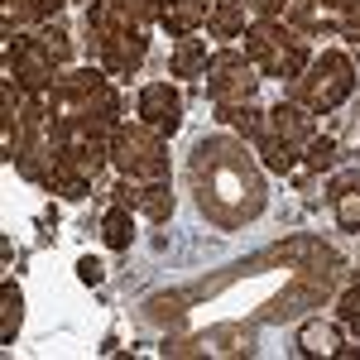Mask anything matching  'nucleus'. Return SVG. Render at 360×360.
<instances>
[{
	"instance_id": "obj_1",
	"label": "nucleus",
	"mask_w": 360,
	"mask_h": 360,
	"mask_svg": "<svg viewBox=\"0 0 360 360\" xmlns=\"http://www.w3.org/2000/svg\"><path fill=\"white\" fill-rule=\"evenodd\" d=\"M193 193L202 217L221 231H240L264 212V164L250 154L240 139L231 135H207L193 149Z\"/></svg>"
},
{
	"instance_id": "obj_2",
	"label": "nucleus",
	"mask_w": 360,
	"mask_h": 360,
	"mask_svg": "<svg viewBox=\"0 0 360 360\" xmlns=\"http://www.w3.org/2000/svg\"><path fill=\"white\" fill-rule=\"evenodd\" d=\"M53 120H101V125H120V91L106 68H72L58 72L53 91L44 96Z\"/></svg>"
},
{
	"instance_id": "obj_3",
	"label": "nucleus",
	"mask_w": 360,
	"mask_h": 360,
	"mask_svg": "<svg viewBox=\"0 0 360 360\" xmlns=\"http://www.w3.org/2000/svg\"><path fill=\"white\" fill-rule=\"evenodd\" d=\"M245 39V58L259 68V77H278V82H293L312 58V39L298 34L283 20H250Z\"/></svg>"
},
{
	"instance_id": "obj_4",
	"label": "nucleus",
	"mask_w": 360,
	"mask_h": 360,
	"mask_svg": "<svg viewBox=\"0 0 360 360\" xmlns=\"http://www.w3.org/2000/svg\"><path fill=\"white\" fill-rule=\"evenodd\" d=\"M356 91V63L341 49H322L307 58V68L288 82V101H298L312 115H332L346 96Z\"/></svg>"
},
{
	"instance_id": "obj_5",
	"label": "nucleus",
	"mask_w": 360,
	"mask_h": 360,
	"mask_svg": "<svg viewBox=\"0 0 360 360\" xmlns=\"http://www.w3.org/2000/svg\"><path fill=\"white\" fill-rule=\"evenodd\" d=\"M86 49L96 58V68H106L115 82H125V77H135L139 68H144V53H149V39H144V29H120L91 0L86 5Z\"/></svg>"
},
{
	"instance_id": "obj_6",
	"label": "nucleus",
	"mask_w": 360,
	"mask_h": 360,
	"mask_svg": "<svg viewBox=\"0 0 360 360\" xmlns=\"http://www.w3.org/2000/svg\"><path fill=\"white\" fill-rule=\"evenodd\" d=\"M111 164L120 168V178L154 183V178H168V144L144 120H120L111 130Z\"/></svg>"
},
{
	"instance_id": "obj_7",
	"label": "nucleus",
	"mask_w": 360,
	"mask_h": 360,
	"mask_svg": "<svg viewBox=\"0 0 360 360\" xmlns=\"http://www.w3.org/2000/svg\"><path fill=\"white\" fill-rule=\"evenodd\" d=\"M5 77H15L29 96H49L58 82V58L49 53V44L39 34L5 29Z\"/></svg>"
},
{
	"instance_id": "obj_8",
	"label": "nucleus",
	"mask_w": 360,
	"mask_h": 360,
	"mask_svg": "<svg viewBox=\"0 0 360 360\" xmlns=\"http://www.w3.org/2000/svg\"><path fill=\"white\" fill-rule=\"evenodd\" d=\"M202 77H207V96H212V106L255 101V91H259V68H255L240 49H217Z\"/></svg>"
},
{
	"instance_id": "obj_9",
	"label": "nucleus",
	"mask_w": 360,
	"mask_h": 360,
	"mask_svg": "<svg viewBox=\"0 0 360 360\" xmlns=\"http://www.w3.org/2000/svg\"><path fill=\"white\" fill-rule=\"evenodd\" d=\"M135 115L149 125V130H159L164 139H173L178 130H183V91L168 82H149L139 86L135 96Z\"/></svg>"
},
{
	"instance_id": "obj_10",
	"label": "nucleus",
	"mask_w": 360,
	"mask_h": 360,
	"mask_svg": "<svg viewBox=\"0 0 360 360\" xmlns=\"http://www.w3.org/2000/svg\"><path fill=\"white\" fill-rule=\"evenodd\" d=\"M111 197L120 207L139 212L144 221H168V217H173V188H168V178H154V183H144V178H120Z\"/></svg>"
},
{
	"instance_id": "obj_11",
	"label": "nucleus",
	"mask_w": 360,
	"mask_h": 360,
	"mask_svg": "<svg viewBox=\"0 0 360 360\" xmlns=\"http://www.w3.org/2000/svg\"><path fill=\"white\" fill-rule=\"evenodd\" d=\"M298 351L303 356H327V360H360V341L346 346V332L341 322H303L298 327Z\"/></svg>"
},
{
	"instance_id": "obj_12",
	"label": "nucleus",
	"mask_w": 360,
	"mask_h": 360,
	"mask_svg": "<svg viewBox=\"0 0 360 360\" xmlns=\"http://www.w3.org/2000/svg\"><path fill=\"white\" fill-rule=\"evenodd\" d=\"M264 125H269V130H274L278 139L298 144V149H303L307 139L317 135V115L303 111L298 101H278V106H269V111H264Z\"/></svg>"
},
{
	"instance_id": "obj_13",
	"label": "nucleus",
	"mask_w": 360,
	"mask_h": 360,
	"mask_svg": "<svg viewBox=\"0 0 360 360\" xmlns=\"http://www.w3.org/2000/svg\"><path fill=\"white\" fill-rule=\"evenodd\" d=\"M212 15V0H159V25L183 39V34H197Z\"/></svg>"
},
{
	"instance_id": "obj_14",
	"label": "nucleus",
	"mask_w": 360,
	"mask_h": 360,
	"mask_svg": "<svg viewBox=\"0 0 360 360\" xmlns=\"http://www.w3.org/2000/svg\"><path fill=\"white\" fill-rule=\"evenodd\" d=\"M250 144H255L259 164L269 168V173H293V168L303 164V149H298V144H288V139H278L274 130H269V125H264L259 135L250 139Z\"/></svg>"
},
{
	"instance_id": "obj_15",
	"label": "nucleus",
	"mask_w": 360,
	"mask_h": 360,
	"mask_svg": "<svg viewBox=\"0 0 360 360\" xmlns=\"http://www.w3.org/2000/svg\"><path fill=\"white\" fill-rule=\"evenodd\" d=\"M278 20H283V25H293L298 34H307V39H317V34L336 29V15H332V10H322L317 0H288Z\"/></svg>"
},
{
	"instance_id": "obj_16",
	"label": "nucleus",
	"mask_w": 360,
	"mask_h": 360,
	"mask_svg": "<svg viewBox=\"0 0 360 360\" xmlns=\"http://www.w3.org/2000/svg\"><path fill=\"white\" fill-rule=\"evenodd\" d=\"M245 29H250L245 0H212V15H207V34L212 39H240Z\"/></svg>"
},
{
	"instance_id": "obj_17",
	"label": "nucleus",
	"mask_w": 360,
	"mask_h": 360,
	"mask_svg": "<svg viewBox=\"0 0 360 360\" xmlns=\"http://www.w3.org/2000/svg\"><path fill=\"white\" fill-rule=\"evenodd\" d=\"M207 63H212V49H207V39H193V34L173 39V53H168V68H173V77H202V72H207Z\"/></svg>"
},
{
	"instance_id": "obj_18",
	"label": "nucleus",
	"mask_w": 360,
	"mask_h": 360,
	"mask_svg": "<svg viewBox=\"0 0 360 360\" xmlns=\"http://www.w3.org/2000/svg\"><path fill=\"white\" fill-rule=\"evenodd\" d=\"M120 29H149L159 20V0H96Z\"/></svg>"
},
{
	"instance_id": "obj_19",
	"label": "nucleus",
	"mask_w": 360,
	"mask_h": 360,
	"mask_svg": "<svg viewBox=\"0 0 360 360\" xmlns=\"http://www.w3.org/2000/svg\"><path fill=\"white\" fill-rule=\"evenodd\" d=\"M130 240H135V212L120 207V202H111V212L101 217V245L106 250H130Z\"/></svg>"
},
{
	"instance_id": "obj_20",
	"label": "nucleus",
	"mask_w": 360,
	"mask_h": 360,
	"mask_svg": "<svg viewBox=\"0 0 360 360\" xmlns=\"http://www.w3.org/2000/svg\"><path fill=\"white\" fill-rule=\"evenodd\" d=\"M217 120H221L226 130H236V135L255 139L264 130V111L255 106V101H231V106H217Z\"/></svg>"
},
{
	"instance_id": "obj_21",
	"label": "nucleus",
	"mask_w": 360,
	"mask_h": 360,
	"mask_svg": "<svg viewBox=\"0 0 360 360\" xmlns=\"http://www.w3.org/2000/svg\"><path fill=\"white\" fill-rule=\"evenodd\" d=\"M20 317H25V293H20L15 278H5V283H0V341H5V346L20 332Z\"/></svg>"
},
{
	"instance_id": "obj_22",
	"label": "nucleus",
	"mask_w": 360,
	"mask_h": 360,
	"mask_svg": "<svg viewBox=\"0 0 360 360\" xmlns=\"http://www.w3.org/2000/svg\"><path fill=\"white\" fill-rule=\"evenodd\" d=\"M63 5L68 0H10V25L5 29H15V20L20 25H49V20L63 15Z\"/></svg>"
},
{
	"instance_id": "obj_23",
	"label": "nucleus",
	"mask_w": 360,
	"mask_h": 360,
	"mask_svg": "<svg viewBox=\"0 0 360 360\" xmlns=\"http://www.w3.org/2000/svg\"><path fill=\"white\" fill-rule=\"evenodd\" d=\"M44 193L63 197V202H82V197L91 193V183H86V178H77V173H68L63 164H53V173H49V183H44Z\"/></svg>"
},
{
	"instance_id": "obj_24",
	"label": "nucleus",
	"mask_w": 360,
	"mask_h": 360,
	"mask_svg": "<svg viewBox=\"0 0 360 360\" xmlns=\"http://www.w3.org/2000/svg\"><path fill=\"white\" fill-rule=\"evenodd\" d=\"M336 322H341V332L351 336V341H360V274H356V283L336 298Z\"/></svg>"
},
{
	"instance_id": "obj_25",
	"label": "nucleus",
	"mask_w": 360,
	"mask_h": 360,
	"mask_svg": "<svg viewBox=\"0 0 360 360\" xmlns=\"http://www.w3.org/2000/svg\"><path fill=\"white\" fill-rule=\"evenodd\" d=\"M303 164L312 173H322V168H336V139L332 135H312L303 144Z\"/></svg>"
},
{
	"instance_id": "obj_26",
	"label": "nucleus",
	"mask_w": 360,
	"mask_h": 360,
	"mask_svg": "<svg viewBox=\"0 0 360 360\" xmlns=\"http://www.w3.org/2000/svg\"><path fill=\"white\" fill-rule=\"evenodd\" d=\"M332 207H336V221H341V231H360V188L336 193Z\"/></svg>"
},
{
	"instance_id": "obj_27",
	"label": "nucleus",
	"mask_w": 360,
	"mask_h": 360,
	"mask_svg": "<svg viewBox=\"0 0 360 360\" xmlns=\"http://www.w3.org/2000/svg\"><path fill=\"white\" fill-rule=\"evenodd\" d=\"M39 39L49 44V53H53L58 63H68V58H72V34H68V25H63V20H49Z\"/></svg>"
},
{
	"instance_id": "obj_28",
	"label": "nucleus",
	"mask_w": 360,
	"mask_h": 360,
	"mask_svg": "<svg viewBox=\"0 0 360 360\" xmlns=\"http://www.w3.org/2000/svg\"><path fill=\"white\" fill-rule=\"evenodd\" d=\"M336 34H341L346 44H356V49H360V0L351 5V10H341V15H336Z\"/></svg>"
},
{
	"instance_id": "obj_29",
	"label": "nucleus",
	"mask_w": 360,
	"mask_h": 360,
	"mask_svg": "<svg viewBox=\"0 0 360 360\" xmlns=\"http://www.w3.org/2000/svg\"><path fill=\"white\" fill-rule=\"evenodd\" d=\"M245 5H250V15H255V20H278L288 0H245Z\"/></svg>"
},
{
	"instance_id": "obj_30",
	"label": "nucleus",
	"mask_w": 360,
	"mask_h": 360,
	"mask_svg": "<svg viewBox=\"0 0 360 360\" xmlns=\"http://www.w3.org/2000/svg\"><path fill=\"white\" fill-rule=\"evenodd\" d=\"M346 188H360V168H341V173H332V197L346 193Z\"/></svg>"
},
{
	"instance_id": "obj_31",
	"label": "nucleus",
	"mask_w": 360,
	"mask_h": 360,
	"mask_svg": "<svg viewBox=\"0 0 360 360\" xmlns=\"http://www.w3.org/2000/svg\"><path fill=\"white\" fill-rule=\"evenodd\" d=\"M77 278H82V283H101V278H106V264H101V259H82V264H77Z\"/></svg>"
}]
</instances>
